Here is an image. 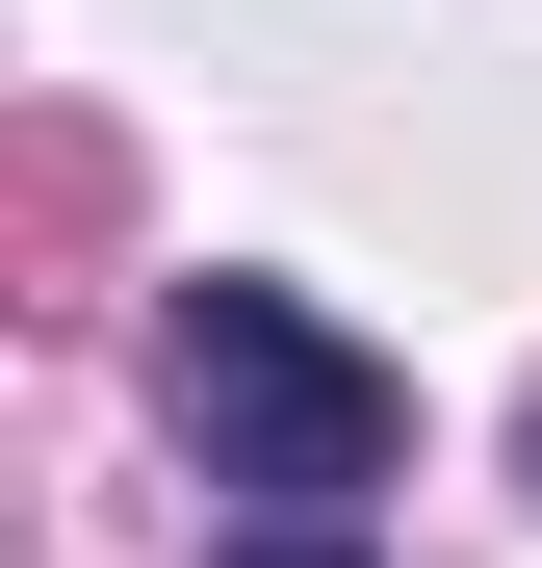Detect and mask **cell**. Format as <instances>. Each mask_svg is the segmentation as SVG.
Returning <instances> with one entry per match:
<instances>
[{"mask_svg": "<svg viewBox=\"0 0 542 568\" xmlns=\"http://www.w3.org/2000/svg\"><path fill=\"white\" fill-rule=\"evenodd\" d=\"M233 568H336V542H233Z\"/></svg>", "mask_w": 542, "mask_h": 568, "instance_id": "cell-2", "label": "cell"}, {"mask_svg": "<svg viewBox=\"0 0 542 568\" xmlns=\"http://www.w3.org/2000/svg\"><path fill=\"white\" fill-rule=\"evenodd\" d=\"M517 465H542V414H517Z\"/></svg>", "mask_w": 542, "mask_h": 568, "instance_id": "cell-3", "label": "cell"}, {"mask_svg": "<svg viewBox=\"0 0 542 568\" xmlns=\"http://www.w3.org/2000/svg\"><path fill=\"white\" fill-rule=\"evenodd\" d=\"M155 388H181V439H207V491H258V542H336L413 465V388L310 311V284H258V258H207L155 311Z\"/></svg>", "mask_w": 542, "mask_h": 568, "instance_id": "cell-1", "label": "cell"}]
</instances>
